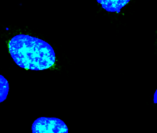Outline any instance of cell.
I'll return each mask as SVG.
<instances>
[{"instance_id": "obj_1", "label": "cell", "mask_w": 157, "mask_h": 133, "mask_svg": "<svg viewBox=\"0 0 157 133\" xmlns=\"http://www.w3.org/2000/svg\"><path fill=\"white\" fill-rule=\"evenodd\" d=\"M8 49L14 62L26 70L49 69L56 61L54 49L50 44L26 34L13 36L8 42Z\"/></svg>"}, {"instance_id": "obj_2", "label": "cell", "mask_w": 157, "mask_h": 133, "mask_svg": "<svg viewBox=\"0 0 157 133\" xmlns=\"http://www.w3.org/2000/svg\"><path fill=\"white\" fill-rule=\"evenodd\" d=\"M31 130L32 133H68V127L56 117H39L34 120Z\"/></svg>"}, {"instance_id": "obj_3", "label": "cell", "mask_w": 157, "mask_h": 133, "mask_svg": "<svg viewBox=\"0 0 157 133\" xmlns=\"http://www.w3.org/2000/svg\"><path fill=\"white\" fill-rule=\"evenodd\" d=\"M130 0H97L102 8L108 12H120L121 9L129 3Z\"/></svg>"}, {"instance_id": "obj_4", "label": "cell", "mask_w": 157, "mask_h": 133, "mask_svg": "<svg viewBox=\"0 0 157 133\" xmlns=\"http://www.w3.org/2000/svg\"><path fill=\"white\" fill-rule=\"evenodd\" d=\"M9 93V83L3 75L0 74V103L6 100Z\"/></svg>"}, {"instance_id": "obj_5", "label": "cell", "mask_w": 157, "mask_h": 133, "mask_svg": "<svg viewBox=\"0 0 157 133\" xmlns=\"http://www.w3.org/2000/svg\"><path fill=\"white\" fill-rule=\"evenodd\" d=\"M153 102H154L155 104H157V89L154 93V96H153Z\"/></svg>"}]
</instances>
